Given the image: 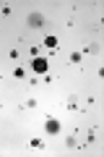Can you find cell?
<instances>
[{
  "label": "cell",
  "mask_w": 104,
  "mask_h": 157,
  "mask_svg": "<svg viewBox=\"0 0 104 157\" xmlns=\"http://www.w3.org/2000/svg\"><path fill=\"white\" fill-rule=\"evenodd\" d=\"M31 68H34V73H37V76L49 73V63H47V58H34V60H31Z\"/></svg>",
  "instance_id": "1"
},
{
  "label": "cell",
  "mask_w": 104,
  "mask_h": 157,
  "mask_svg": "<svg viewBox=\"0 0 104 157\" xmlns=\"http://www.w3.org/2000/svg\"><path fill=\"white\" fill-rule=\"evenodd\" d=\"M42 45L47 47L49 52H55V50H57V45H60V42H57V37H55V34H44V37H42Z\"/></svg>",
  "instance_id": "2"
},
{
  "label": "cell",
  "mask_w": 104,
  "mask_h": 157,
  "mask_svg": "<svg viewBox=\"0 0 104 157\" xmlns=\"http://www.w3.org/2000/svg\"><path fill=\"white\" fill-rule=\"evenodd\" d=\"M44 24H47V18L42 16V13H31V16H29V26H44Z\"/></svg>",
  "instance_id": "3"
},
{
  "label": "cell",
  "mask_w": 104,
  "mask_h": 157,
  "mask_svg": "<svg viewBox=\"0 0 104 157\" xmlns=\"http://www.w3.org/2000/svg\"><path fill=\"white\" fill-rule=\"evenodd\" d=\"M47 134H60V121L47 118Z\"/></svg>",
  "instance_id": "4"
},
{
  "label": "cell",
  "mask_w": 104,
  "mask_h": 157,
  "mask_svg": "<svg viewBox=\"0 0 104 157\" xmlns=\"http://www.w3.org/2000/svg\"><path fill=\"white\" fill-rule=\"evenodd\" d=\"M65 147H68V149H83L86 144H81L76 136H68V139H65Z\"/></svg>",
  "instance_id": "5"
},
{
  "label": "cell",
  "mask_w": 104,
  "mask_h": 157,
  "mask_svg": "<svg viewBox=\"0 0 104 157\" xmlns=\"http://www.w3.org/2000/svg\"><path fill=\"white\" fill-rule=\"evenodd\" d=\"M29 147H31V149H44V141L39 139V136H31V139H29Z\"/></svg>",
  "instance_id": "6"
},
{
  "label": "cell",
  "mask_w": 104,
  "mask_h": 157,
  "mask_svg": "<svg viewBox=\"0 0 104 157\" xmlns=\"http://www.w3.org/2000/svg\"><path fill=\"white\" fill-rule=\"evenodd\" d=\"M94 141H96V128H88V131H86V141H83V144H94Z\"/></svg>",
  "instance_id": "7"
},
{
  "label": "cell",
  "mask_w": 104,
  "mask_h": 157,
  "mask_svg": "<svg viewBox=\"0 0 104 157\" xmlns=\"http://www.w3.org/2000/svg\"><path fill=\"white\" fill-rule=\"evenodd\" d=\"M65 107H68V110H73V113H76V110H81V105L76 102V97H70V100L65 102Z\"/></svg>",
  "instance_id": "8"
},
{
  "label": "cell",
  "mask_w": 104,
  "mask_h": 157,
  "mask_svg": "<svg viewBox=\"0 0 104 157\" xmlns=\"http://www.w3.org/2000/svg\"><path fill=\"white\" fill-rule=\"evenodd\" d=\"M68 60H70V63H73V66H78V63H81V60H83V55H81V52H78V50H76V52H70V58H68Z\"/></svg>",
  "instance_id": "9"
},
{
  "label": "cell",
  "mask_w": 104,
  "mask_h": 157,
  "mask_svg": "<svg viewBox=\"0 0 104 157\" xmlns=\"http://www.w3.org/2000/svg\"><path fill=\"white\" fill-rule=\"evenodd\" d=\"M13 76H16V78H23V76H26V68H23V66H16V68H13Z\"/></svg>",
  "instance_id": "10"
},
{
  "label": "cell",
  "mask_w": 104,
  "mask_h": 157,
  "mask_svg": "<svg viewBox=\"0 0 104 157\" xmlns=\"http://www.w3.org/2000/svg\"><path fill=\"white\" fill-rule=\"evenodd\" d=\"M29 52H31L34 58H39V55H42V47H39V45H31V47H29Z\"/></svg>",
  "instance_id": "11"
},
{
  "label": "cell",
  "mask_w": 104,
  "mask_h": 157,
  "mask_svg": "<svg viewBox=\"0 0 104 157\" xmlns=\"http://www.w3.org/2000/svg\"><path fill=\"white\" fill-rule=\"evenodd\" d=\"M8 58H11V60H18V58H21V52L13 47V50H8Z\"/></svg>",
  "instance_id": "12"
},
{
  "label": "cell",
  "mask_w": 104,
  "mask_h": 157,
  "mask_svg": "<svg viewBox=\"0 0 104 157\" xmlns=\"http://www.w3.org/2000/svg\"><path fill=\"white\" fill-rule=\"evenodd\" d=\"M26 107H37V100H26V102L21 105V110H26Z\"/></svg>",
  "instance_id": "13"
}]
</instances>
